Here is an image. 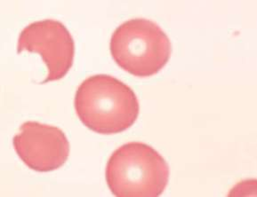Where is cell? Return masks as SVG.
<instances>
[{"instance_id":"cell-1","label":"cell","mask_w":257,"mask_h":197,"mask_svg":"<svg viewBox=\"0 0 257 197\" xmlns=\"http://www.w3.org/2000/svg\"><path fill=\"white\" fill-rule=\"evenodd\" d=\"M74 107L82 124L99 134H117L136 123L140 106L128 85L100 74L86 78L76 92Z\"/></svg>"},{"instance_id":"cell-2","label":"cell","mask_w":257,"mask_h":197,"mask_svg":"<svg viewBox=\"0 0 257 197\" xmlns=\"http://www.w3.org/2000/svg\"><path fill=\"white\" fill-rule=\"evenodd\" d=\"M168 162L147 144L129 142L114 151L106 165L111 193L118 197H157L169 181Z\"/></svg>"},{"instance_id":"cell-3","label":"cell","mask_w":257,"mask_h":197,"mask_svg":"<svg viewBox=\"0 0 257 197\" xmlns=\"http://www.w3.org/2000/svg\"><path fill=\"white\" fill-rule=\"evenodd\" d=\"M109 51L122 70L137 78H150L167 65L172 45L158 24L137 18L126 21L113 32Z\"/></svg>"},{"instance_id":"cell-4","label":"cell","mask_w":257,"mask_h":197,"mask_svg":"<svg viewBox=\"0 0 257 197\" xmlns=\"http://www.w3.org/2000/svg\"><path fill=\"white\" fill-rule=\"evenodd\" d=\"M39 54L47 68L43 83L57 81L66 76L73 65L74 40L59 21L47 19L35 22L20 33L17 53Z\"/></svg>"},{"instance_id":"cell-5","label":"cell","mask_w":257,"mask_h":197,"mask_svg":"<svg viewBox=\"0 0 257 197\" xmlns=\"http://www.w3.org/2000/svg\"><path fill=\"white\" fill-rule=\"evenodd\" d=\"M20 159L32 170L49 172L67 162L70 143L60 128L35 121L25 122L13 139Z\"/></svg>"}]
</instances>
